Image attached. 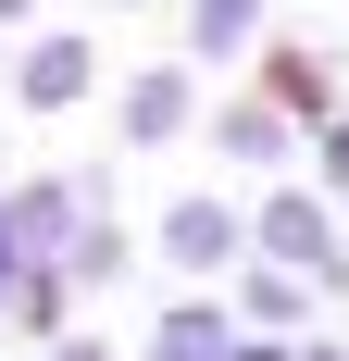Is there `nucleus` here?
I'll list each match as a JSON object with an SVG mask.
<instances>
[{
    "mask_svg": "<svg viewBox=\"0 0 349 361\" xmlns=\"http://www.w3.org/2000/svg\"><path fill=\"white\" fill-rule=\"evenodd\" d=\"M125 125H138V137H174V125H187V87H174V75H138V87H125Z\"/></svg>",
    "mask_w": 349,
    "mask_h": 361,
    "instance_id": "nucleus-1",
    "label": "nucleus"
},
{
    "mask_svg": "<svg viewBox=\"0 0 349 361\" xmlns=\"http://www.w3.org/2000/svg\"><path fill=\"white\" fill-rule=\"evenodd\" d=\"M75 87H88V63H75V37H50L25 63V100H75Z\"/></svg>",
    "mask_w": 349,
    "mask_h": 361,
    "instance_id": "nucleus-2",
    "label": "nucleus"
},
{
    "mask_svg": "<svg viewBox=\"0 0 349 361\" xmlns=\"http://www.w3.org/2000/svg\"><path fill=\"white\" fill-rule=\"evenodd\" d=\"M249 13H262V0H200V37L225 50V37H249Z\"/></svg>",
    "mask_w": 349,
    "mask_h": 361,
    "instance_id": "nucleus-3",
    "label": "nucleus"
}]
</instances>
